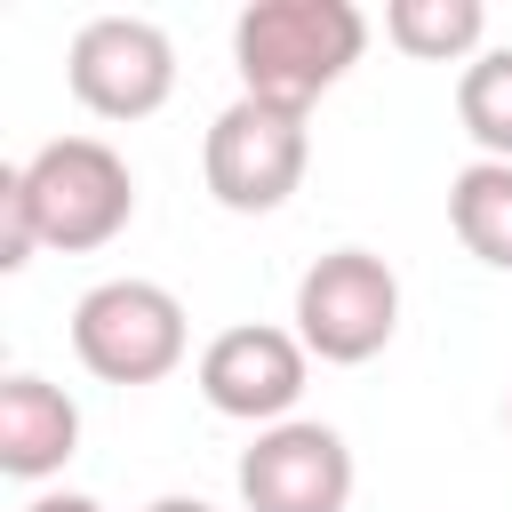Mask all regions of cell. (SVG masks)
<instances>
[{"label": "cell", "mask_w": 512, "mask_h": 512, "mask_svg": "<svg viewBox=\"0 0 512 512\" xmlns=\"http://www.w3.org/2000/svg\"><path fill=\"white\" fill-rule=\"evenodd\" d=\"M64 80L96 120H152L176 96V40L152 16H88L64 48Z\"/></svg>", "instance_id": "obj_6"}, {"label": "cell", "mask_w": 512, "mask_h": 512, "mask_svg": "<svg viewBox=\"0 0 512 512\" xmlns=\"http://www.w3.org/2000/svg\"><path fill=\"white\" fill-rule=\"evenodd\" d=\"M72 352L96 384H160L192 352V320L160 280H96L72 304Z\"/></svg>", "instance_id": "obj_4"}, {"label": "cell", "mask_w": 512, "mask_h": 512, "mask_svg": "<svg viewBox=\"0 0 512 512\" xmlns=\"http://www.w3.org/2000/svg\"><path fill=\"white\" fill-rule=\"evenodd\" d=\"M144 512H216V504H200V496H152Z\"/></svg>", "instance_id": "obj_14"}, {"label": "cell", "mask_w": 512, "mask_h": 512, "mask_svg": "<svg viewBox=\"0 0 512 512\" xmlns=\"http://www.w3.org/2000/svg\"><path fill=\"white\" fill-rule=\"evenodd\" d=\"M400 328V280L376 248H328L296 280V336L328 368H360L392 344Z\"/></svg>", "instance_id": "obj_5"}, {"label": "cell", "mask_w": 512, "mask_h": 512, "mask_svg": "<svg viewBox=\"0 0 512 512\" xmlns=\"http://www.w3.org/2000/svg\"><path fill=\"white\" fill-rule=\"evenodd\" d=\"M448 224L488 272H512V160H464L448 176Z\"/></svg>", "instance_id": "obj_10"}, {"label": "cell", "mask_w": 512, "mask_h": 512, "mask_svg": "<svg viewBox=\"0 0 512 512\" xmlns=\"http://www.w3.org/2000/svg\"><path fill=\"white\" fill-rule=\"evenodd\" d=\"M304 160H312V112L272 104V96H232L200 136L208 200L232 216H272L304 184Z\"/></svg>", "instance_id": "obj_3"}, {"label": "cell", "mask_w": 512, "mask_h": 512, "mask_svg": "<svg viewBox=\"0 0 512 512\" xmlns=\"http://www.w3.org/2000/svg\"><path fill=\"white\" fill-rule=\"evenodd\" d=\"M24 512H104L96 496H72V488H48V496H32Z\"/></svg>", "instance_id": "obj_13"}, {"label": "cell", "mask_w": 512, "mask_h": 512, "mask_svg": "<svg viewBox=\"0 0 512 512\" xmlns=\"http://www.w3.org/2000/svg\"><path fill=\"white\" fill-rule=\"evenodd\" d=\"M0 184L16 192L32 240L64 248V256H88V248L120 240L128 216H136V168L104 136H48L32 160L0 168Z\"/></svg>", "instance_id": "obj_2"}, {"label": "cell", "mask_w": 512, "mask_h": 512, "mask_svg": "<svg viewBox=\"0 0 512 512\" xmlns=\"http://www.w3.org/2000/svg\"><path fill=\"white\" fill-rule=\"evenodd\" d=\"M200 400L232 424H288L296 400H304V376H312V352L296 328H272V320H240V328H216L200 344Z\"/></svg>", "instance_id": "obj_7"}, {"label": "cell", "mask_w": 512, "mask_h": 512, "mask_svg": "<svg viewBox=\"0 0 512 512\" xmlns=\"http://www.w3.org/2000/svg\"><path fill=\"white\" fill-rule=\"evenodd\" d=\"M456 120L480 160H512V48H480L456 80Z\"/></svg>", "instance_id": "obj_12"}, {"label": "cell", "mask_w": 512, "mask_h": 512, "mask_svg": "<svg viewBox=\"0 0 512 512\" xmlns=\"http://www.w3.org/2000/svg\"><path fill=\"white\" fill-rule=\"evenodd\" d=\"M368 48V16L352 0H248L232 24V64H240V96H272L312 112V96H328Z\"/></svg>", "instance_id": "obj_1"}, {"label": "cell", "mask_w": 512, "mask_h": 512, "mask_svg": "<svg viewBox=\"0 0 512 512\" xmlns=\"http://www.w3.org/2000/svg\"><path fill=\"white\" fill-rule=\"evenodd\" d=\"M384 40L416 64H472L488 40V8L480 0H392Z\"/></svg>", "instance_id": "obj_11"}, {"label": "cell", "mask_w": 512, "mask_h": 512, "mask_svg": "<svg viewBox=\"0 0 512 512\" xmlns=\"http://www.w3.org/2000/svg\"><path fill=\"white\" fill-rule=\"evenodd\" d=\"M80 456V408L48 376H8L0 384V472L8 480H48Z\"/></svg>", "instance_id": "obj_9"}, {"label": "cell", "mask_w": 512, "mask_h": 512, "mask_svg": "<svg viewBox=\"0 0 512 512\" xmlns=\"http://www.w3.org/2000/svg\"><path fill=\"white\" fill-rule=\"evenodd\" d=\"M504 416H512V408H504Z\"/></svg>", "instance_id": "obj_15"}, {"label": "cell", "mask_w": 512, "mask_h": 512, "mask_svg": "<svg viewBox=\"0 0 512 512\" xmlns=\"http://www.w3.org/2000/svg\"><path fill=\"white\" fill-rule=\"evenodd\" d=\"M352 448L320 416H288L240 448V504L248 512H344L352 504Z\"/></svg>", "instance_id": "obj_8"}]
</instances>
